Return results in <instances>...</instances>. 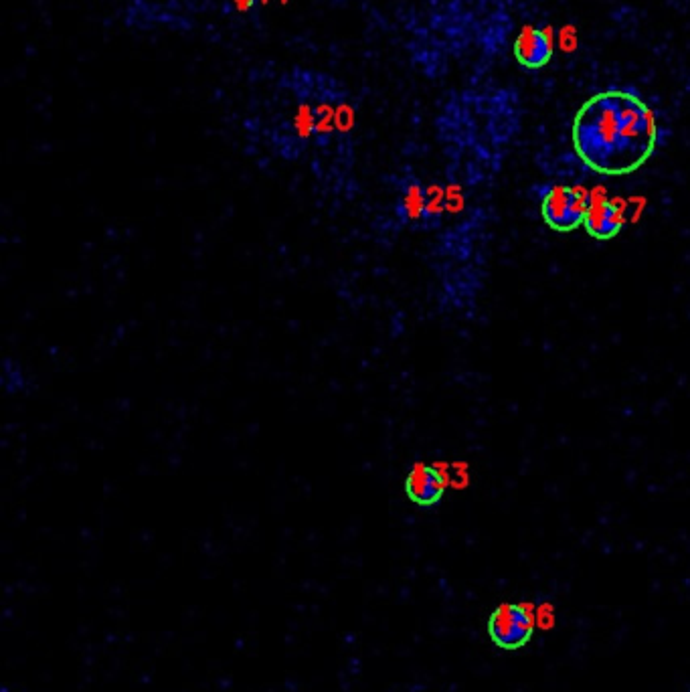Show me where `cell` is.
<instances>
[{
    "label": "cell",
    "instance_id": "6da1fadb",
    "mask_svg": "<svg viewBox=\"0 0 690 692\" xmlns=\"http://www.w3.org/2000/svg\"><path fill=\"white\" fill-rule=\"evenodd\" d=\"M571 142L579 160L597 175L626 177L654 156L662 142V126L638 90L612 88L579 106Z\"/></svg>",
    "mask_w": 690,
    "mask_h": 692
},
{
    "label": "cell",
    "instance_id": "7a4b0ae2",
    "mask_svg": "<svg viewBox=\"0 0 690 692\" xmlns=\"http://www.w3.org/2000/svg\"><path fill=\"white\" fill-rule=\"evenodd\" d=\"M519 96L508 88L468 90L450 100L442 122L448 132L464 134L472 146L486 156H498L500 150L519 130Z\"/></svg>",
    "mask_w": 690,
    "mask_h": 692
},
{
    "label": "cell",
    "instance_id": "3957f363",
    "mask_svg": "<svg viewBox=\"0 0 690 692\" xmlns=\"http://www.w3.org/2000/svg\"><path fill=\"white\" fill-rule=\"evenodd\" d=\"M126 27L140 33H187L193 31L207 0H116Z\"/></svg>",
    "mask_w": 690,
    "mask_h": 692
},
{
    "label": "cell",
    "instance_id": "277c9868",
    "mask_svg": "<svg viewBox=\"0 0 690 692\" xmlns=\"http://www.w3.org/2000/svg\"><path fill=\"white\" fill-rule=\"evenodd\" d=\"M486 630L500 650H521L535 636V620L525 605L500 603L490 614Z\"/></svg>",
    "mask_w": 690,
    "mask_h": 692
},
{
    "label": "cell",
    "instance_id": "5b68a950",
    "mask_svg": "<svg viewBox=\"0 0 690 692\" xmlns=\"http://www.w3.org/2000/svg\"><path fill=\"white\" fill-rule=\"evenodd\" d=\"M589 199L581 189L567 185H551L541 197V215L549 229L569 233L583 225Z\"/></svg>",
    "mask_w": 690,
    "mask_h": 692
},
{
    "label": "cell",
    "instance_id": "8992f818",
    "mask_svg": "<svg viewBox=\"0 0 690 692\" xmlns=\"http://www.w3.org/2000/svg\"><path fill=\"white\" fill-rule=\"evenodd\" d=\"M450 484L448 464L415 462L405 480V492L417 506H434L444 498Z\"/></svg>",
    "mask_w": 690,
    "mask_h": 692
},
{
    "label": "cell",
    "instance_id": "52a82bcc",
    "mask_svg": "<svg viewBox=\"0 0 690 692\" xmlns=\"http://www.w3.org/2000/svg\"><path fill=\"white\" fill-rule=\"evenodd\" d=\"M512 55L525 69H543L555 57L553 37L543 27H525L512 43Z\"/></svg>",
    "mask_w": 690,
    "mask_h": 692
},
{
    "label": "cell",
    "instance_id": "ba28073f",
    "mask_svg": "<svg viewBox=\"0 0 690 692\" xmlns=\"http://www.w3.org/2000/svg\"><path fill=\"white\" fill-rule=\"evenodd\" d=\"M583 227L589 237L597 241H610L624 229L622 209L608 199H591L587 205Z\"/></svg>",
    "mask_w": 690,
    "mask_h": 692
},
{
    "label": "cell",
    "instance_id": "9c48e42d",
    "mask_svg": "<svg viewBox=\"0 0 690 692\" xmlns=\"http://www.w3.org/2000/svg\"><path fill=\"white\" fill-rule=\"evenodd\" d=\"M401 213L407 221L415 223L421 221L425 213V189H421L417 183H411L405 187L401 195Z\"/></svg>",
    "mask_w": 690,
    "mask_h": 692
},
{
    "label": "cell",
    "instance_id": "30bf717a",
    "mask_svg": "<svg viewBox=\"0 0 690 692\" xmlns=\"http://www.w3.org/2000/svg\"><path fill=\"white\" fill-rule=\"evenodd\" d=\"M237 5L241 11H247L253 5V0H237Z\"/></svg>",
    "mask_w": 690,
    "mask_h": 692
},
{
    "label": "cell",
    "instance_id": "8fae6325",
    "mask_svg": "<svg viewBox=\"0 0 690 692\" xmlns=\"http://www.w3.org/2000/svg\"><path fill=\"white\" fill-rule=\"evenodd\" d=\"M688 692H690V690H688Z\"/></svg>",
    "mask_w": 690,
    "mask_h": 692
}]
</instances>
